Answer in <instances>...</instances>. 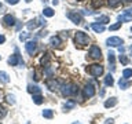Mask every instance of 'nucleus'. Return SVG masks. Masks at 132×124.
<instances>
[{"label":"nucleus","mask_w":132,"mask_h":124,"mask_svg":"<svg viewBox=\"0 0 132 124\" xmlns=\"http://www.w3.org/2000/svg\"><path fill=\"white\" fill-rule=\"evenodd\" d=\"M74 41L78 45H87L89 43V37L85 35L84 32H77L76 36H74Z\"/></svg>","instance_id":"1"},{"label":"nucleus","mask_w":132,"mask_h":124,"mask_svg":"<svg viewBox=\"0 0 132 124\" xmlns=\"http://www.w3.org/2000/svg\"><path fill=\"white\" fill-rule=\"evenodd\" d=\"M61 91H62V94H63V97H70V95H74V94L78 92L77 87L73 86V84H65L61 88Z\"/></svg>","instance_id":"2"},{"label":"nucleus","mask_w":132,"mask_h":124,"mask_svg":"<svg viewBox=\"0 0 132 124\" xmlns=\"http://www.w3.org/2000/svg\"><path fill=\"white\" fill-rule=\"evenodd\" d=\"M87 70H88V73L91 74V76L99 77V76L103 73V66H102V65H91Z\"/></svg>","instance_id":"3"},{"label":"nucleus","mask_w":132,"mask_h":124,"mask_svg":"<svg viewBox=\"0 0 132 124\" xmlns=\"http://www.w3.org/2000/svg\"><path fill=\"white\" fill-rule=\"evenodd\" d=\"M66 15H68V18L74 24H81L82 22V17H81L80 12H77V11H69Z\"/></svg>","instance_id":"4"},{"label":"nucleus","mask_w":132,"mask_h":124,"mask_svg":"<svg viewBox=\"0 0 132 124\" xmlns=\"http://www.w3.org/2000/svg\"><path fill=\"white\" fill-rule=\"evenodd\" d=\"M8 64L11 66H19V65H23V61L19 57V54H15V55H11L8 58Z\"/></svg>","instance_id":"5"},{"label":"nucleus","mask_w":132,"mask_h":124,"mask_svg":"<svg viewBox=\"0 0 132 124\" xmlns=\"http://www.w3.org/2000/svg\"><path fill=\"white\" fill-rule=\"evenodd\" d=\"M89 57L94 58V59H101V57H102L101 48H99L98 45H92V47L89 48Z\"/></svg>","instance_id":"6"},{"label":"nucleus","mask_w":132,"mask_h":124,"mask_svg":"<svg viewBox=\"0 0 132 124\" xmlns=\"http://www.w3.org/2000/svg\"><path fill=\"white\" fill-rule=\"evenodd\" d=\"M82 94H84V98H91V97H94L95 95V87L91 84H87L84 87V91H82Z\"/></svg>","instance_id":"7"},{"label":"nucleus","mask_w":132,"mask_h":124,"mask_svg":"<svg viewBox=\"0 0 132 124\" xmlns=\"http://www.w3.org/2000/svg\"><path fill=\"white\" fill-rule=\"evenodd\" d=\"M131 19H132V8L125 10V11H124V14H121L118 17L120 22H127V21H131Z\"/></svg>","instance_id":"8"},{"label":"nucleus","mask_w":132,"mask_h":124,"mask_svg":"<svg viewBox=\"0 0 132 124\" xmlns=\"http://www.w3.org/2000/svg\"><path fill=\"white\" fill-rule=\"evenodd\" d=\"M106 43L110 47H120V45H122V40L120 37H110V39H107Z\"/></svg>","instance_id":"9"},{"label":"nucleus","mask_w":132,"mask_h":124,"mask_svg":"<svg viewBox=\"0 0 132 124\" xmlns=\"http://www.w3.org/2000/svg\"><path fill=\"white\" fill-rule=\"evenodd\" d=\"M25 48H26V51L28 54H30V55H33V54L36 52V50H37V43L36 41H28L26 44H25Z\"/></svg>","instance_id":"10"},{"label":"nucleus","mask_w":132,"mask_h":124,"mask_svg":"<svg viewBox=\"0 0 132 124\" xmlns=\"http://www.w3.org/2000/svg\"><path fill=\"white\" fill-rule=\"evenodd\" d=\"M47 87L51 91H55V90L59 88V83H58L55 79H50V80H47Z\"/></svg>","instance_id":"11"},{"label":"nucleus","mask_w":132,"mask_h":124,"mask_svg":"<svg viewBox=\"0 0 132 124\" xmlns=\"http://www.w3.org/2000/svg\"><path fill=\"white\" fill-rule=\"evenodd\" d=\"M3 22H4V25H6V26H12V25H15V18H14L11 14H7V15L3 18Z\"/></svg>","instance_id":"12"},{"label":"nucleus","mask_w":132,"mask_h":124,"mask_svg":"<svg viewBox=\"0 0 132 124\" xmlns=\"http://www.w3.org/2000/svg\"><path fill=\"white\" fill-rule=\"evenodd\" d=\"M50 44H51L52 47L59 48V47H61V39H59L58 36H52V37H51V40H50Z\"/></svg>","instance_id":"13"},{"label":"nucleus","mask_w":132,"mask_h":124,"mask_svg":"<svg viewBox=\"0 0 132 124\" xmlns=\"http://www.w3.org/2000/svg\"><path fill=\"white\" fill-rule=\"evenodd\" d=\"M118 84H120V87H121V88L122 90H127L128 88V87H129L131 86V83L129 81H128V79H120V81H118Z\"/></svg>","instance_id":"14"},{"label":"nucleus","mask_w":132,"mask_h":124,"mask_svg":"<svg viewBox=\"0 0 132 124\" xmlns=\"http://www.w3.org/2000/svg\"><path fill=\"white\" fill-rule=\"evenodd\" d=\"M39 25L40 24H39V21H37V19H32V21H29V22L26 24V26H28L29 30H32V29H36Z\"/></svg>","instance_id":"15"},{"label":"nucleus","mask_w":132,"mask_h":124,"mask_svg":"<svg viewBox=\"0 0 132 124\" xmlns=\"http://www.w3.org/2000/svg\"><path fill=\"white\" fill-rule=\"evenodd\" d=\"M91 28H92L96 33H102L103 30H105V26H103V25H99V24H92Z\"/></svg>","instance_id":"16"},{"label":"nucleus","mask_w":132,"mask_h":124,"mask_svg":"<svg viewBox=\"0 0 132 124\" xmlns=\"http://www.w3.org/2000/svg\"><path fill=\"white\" fill-rule=\"evenodd\" d=\"M43 97H41L40 94H33V102L36 103V105H41V103H43Z\"/></svg>","instance_id":"17"},{"label":"nucleus","mask_w":132,"mask_h":124,"mask_svg":"<svg viewBox=\"0 0 132 124\" xmlns=\"http://www.w3.org/2000/svg\"><path fill=\"white\" fill-rule=\"evenodd\" d=\"M116 105H117V99H116V98H110L109 101L105 102V106H106V107H113V106H116Z\"/></svg>","instance_id":"18"},{"label":"nucleus","mask_w":132,"mask_h":124,"mask_svg":"<svg viewBox=\"0 0 132 124\" xmlns=\"http://www.w3.org/2000/svg\"><path fill=\"white\" fill-rule=\"evenodd\" d=\"M28 91H29V92H32V94H40L41 92V90L37 86H29L28 87Z\"/></svg>","instance_id":"19"},{"label":"nucleus","mask_w":132,"mask_h":124,"mask_svg":"<svg viewBox=\"0 0 132 124\" xmlns=\"http://www.w3.org/2000/svg\"><path fill=\"white\" fill-rule=\"evenodd\" d=\"M0 81L8 83V81H10V76H8L6 72H0Z\"/></svg>","instance_id":"20"},{"label":"nucleus","mask_w":132,"mask_h":124,"mask_svg":"<svg viewBox=\"0 0 132 124\" xmlns=\"http://www.w3.org/2000/svg\"><path fill=\"white\" fill-rule=\"evenodd\" d=\"M107 4H109V7L114 8V7H117L121 4V0H107Z\"/></svg>","instance_id":"21"},{"label":"nucleus","mask_w":132,"mask_h":124,"mask_svg":"<svg viewBox=\"0 0 132 124\" xmlns=\"http://www.w3.org/2000/svg\"><path fill=\"white\" fill-rule=\"evenodd\" d=\"M109 62H110V68H111V72H113L116 66H114V52H111V51L109 52Z\"/></svg>","instance_id":"22"},{"label":"nucleus","mask_w":132,"mask_h":124,"mask_svg":"<svg viewBox=\"0 0 132 124\" xmlns=\"http://www.w3.org/2000/svg\"><path fill=\"white\" fill-rule=\"evenodd\" d=\"M113 83H114L113 76H111V74L109 73V74L106 76V79H105V84H106V86H113Z\"/></svg>","instance_id":"23"},{"label":"nucleus","mask_w":132,"mask_h":124,"mask_svg":"<svg viewBox=\"0 0 132 124\" xmlns=\"http://www.w3.org/2000/svg\"><path fill=\"white\" fill-rule=\"evenodd\" d=\"M43 116H44L45 119H52L54 113H52L51 109H45V110H43Z\"/></svg>","instance_id":"24"},{"label":"nucleus","mask_w":132,"mask_h":124,"mask_svg":"<svg viewBox=\"0 0 132 124\" xmlns=\"http://www.w3.org/2000/svg\"><path fill=\"white\" fill-rule=\"evenodd\" d=\"M55 12H54V10L52 8H44V11H43V15H45V17H52Z\"/></svg>","instance_id":"25"},{"label":"nucleus","mask_w":132,"mask_h":124,"mask_svg":"<svg viewBox=\"0 0 132 124\" xmlns=\"http://www.w3.org/2000/svg\"><path fill=\"white\" fill-rule=\"evenodd\" d=\"M122 77L124 79H129V77H132V69H125L122 72Z\"/></svg>","instance_id":"26"},{"label":"nucleus","mask_w":132,"mask_h":124,"mask_svg":"<svg viewBox=\"0 0 132 124\" xmlns=\"http://www.w3.org/2000/svg\"><path fill=\"white\" fill-rule=\"evenodd\" d=\"M74 105H76V103H74L73 101H69L68 103H65L63 109H65V110H69V109H72V107H74Z\"/></svg>","instance_id":"27"},{"label":"nucleus","mask_w":132,"mask_h":124,"mask_svg":"<svg viewBox=\"0 0 132 124\" xmlns=\"http://www.w3.org/2000/svg\"><path fill=\"white\" fill-rule=\"evenodd\" d=\"M98 22H101V25H103V24H107V22H109V17H106V15L101 17V18H98Z\"/></svg>","instance_id":"28"},{"label":"nucleus","mask_w":132,"mask_h":124,"mask_svg":"<svg viewBox=\"0 0 132 124\" xmlns=\"http://www.w3.org/2000/svg\"><path fill=\"white\" fill-rule=\"evenodd\" d=\"M120 62H121L122 65H128V62H129V59L125 57V55H120Z\"/></svg>","instance_id":"29"},{"label":"nucleus","mask_w":132,"mask_h":124,"mask_svg":"<svg viewBox=\"0 0 132 124\" xmlns=\"http://www.w3.org/2000/svg\"><path fill=\"white\" fill-rule=\"evenodd\" d=\"M91 3H92V6H94L95 8H98V7L102 6V2H101V0H91Z\"/></svg>","instance_id":"30"},{"label":"nucleus","mask_w":132,"mask_h":124,"mask_svg":"<svg viewBox=\"0 0 132 124\" xmlns=\"http://www.w3.org/2000/svg\"><path fill=\"white\" fill-rule=\"evenodd\" d=\"M7 101H8V103L14 105V103H15V98H14V95H8V97H7Z\"/></svg>","instance_id":"31"},{"label":"nucleus","mask_w":132,"mask_h":124,"mask_svg":"<svg viewBox=\"0 0 132 124\" xmlns=\"http://www.w3.org/2000/svg\"><path fill=\"white\" fill-rule=\"evenodd\" d=\"M121 26V22H117V24H114V25H111L110 26V30H117V29Z\"/></svg>","instance_id":"32"},{"label":"nucleus","mask_w":132,"mask_h":124,"mask_svg":"<svg viewBox=\"0 0 132 124\" xmlns=\"http://www.w3.org/2000/svg\"><path fill=\"white\" fill-rule=\"evenodd\" d=\"M52 73H54L52 68H50V66H47V69H45V74H47V76H51Z\"/></svg>","instance_id":"33"},{"label":"nucleus","mask_w":132,"mask_h":124,"mask_svg":"<svg viewBox=\"0 0 132 124\" xmlns=\"http://www.w3.org/2000/svg\"><path fill=\"white\" fill-rule=\"evenodd\" d=\"M26 37H28V33H21V35H19V40L23 41V40H26Z\"/></svg>","instance_id":"34"},{"label":"nucleus","mask_w":132,"mask_h":124,"mask_svg":"<svg viewBox=\"0 0 132 124\" xmlns=\"http://www.w3.org/2000/svg\"><path fill=\"white\" fill-rule=\"evenodd\" d=\"M6 2H7L8 4H16V3L19 2V0H6Z\"/></svg>","instance_id":"35"},{"label":"nucleus","mask_w":132,"mask_h":124,"mask_svg":"<svg viewBox=\"0 0 132 124\" xmlns=\"http://www.w3.org/2000/svg\"><path fill=\"white\" fill-rule=\"evenodd\" d=\"M4 114H6V110H4L3 107H0V117H3Z\"/></svg>","instance_id":"36"},{"label":"nucleus","mask_w":132,"mask_h":124,"mask_svg":"<svg viewBox=\"0 0 132 124\" xmlns=\"http://www.w3.org/2000/svg\"><path fill=\"white\" fill-rule=\"evenodd\" d=\"M4 41H6V37H4L3 35H0V44H2V43H4Z\"/></svg>","instance_id":"37"},{"label":"nucleus","mask_w":132,"mask_h":124,"mask_svg":"<svg viewBox=\"0 0 132 124\" xmlns=\"http://www.w3.org/2000/svg\"><path fill=\"white\" fill-rule=\"evenodd\" d=\"M106 124H113V120H107Z\"/></svg>","instance_id":"38"},{"label":"nucleus","mask_w":132,"mask_h":124,"mask_svg":"<svg viewBox=\"0 0 132 124\" xmlns=\"http://www.w3.org/2000/svg\"><path fill=\"white\" fill-rule=\"evenodd\" d=\"M52 3H54V6H56V4H58V0H52Z\"/></svg>","instance_id":"39"},{"label":"nucleus","mask_w":132,"mask_h":124,"mask_svg":"<svg viewBox=\"0 0 132 124\" xmlns=\"http://www.w3.org/2000/svg\"><path fill=\"white\" fill-rule=\"evenodd\" d=\"M25 2H26V3H30V2H32V0H25Z\"/></svg>","instance_id":"40"},{"label":"nucleus","mask_w":132,"mask_h":124,"mask_svg":"<svg viewBox=\"0 0 132 124\" xmlns=\"http://www.w3.org/2000/svg\"><path fill=\"white\" fill-rule=\"evenodd\" d=\"M0 99H2V91H0Z\"/></svg>","instance_id":"41"},{"label":"nucleus","mask_w":132,"mask_h":124,"mask_svg":"<svg viewBox=\"0 0 132 124\" xmlns=\"http://www.w3.org/2000/svg\"><path fill=\"white\" fill-rule=\"evenodd\" d=\"M73 124H81V123H78V121H77V123H73Z\"/></svg>","instance_id":"42"},{"label":"nucleus","mask_w":132,"mask_h":124,"mask_svg":"<svg viewBox=\"0 0 132 124\" xmlns=\"http://www.w3.org/2000/svg\"><path fill=\"white\" fill-rule=\"evenodd\" d=\"M131 54H132V45H131Z\"/></svg>","instance_id":"43"},{"label":"nucleus","mask_w":132,"mask_h":124,"mask_svg":"<svg viewBox=\"0 0 132 124\" xmlns=\"http://www.w3.org/2000/svg\"><path fill=\"white\" fill-rule=\"evenodd\" d=\"M125 2H132V0H125Z\"/></svg>","instance_id":"44"},{"label":"nucleus","mask_w":132,"mask_h":124,"mask_svg":"<svg viewBox=\"0 0 132 124\" xmlns=\"http://www.w3.org/2000/svg\"><path fill=\"white\" fill-rule=\"evenodd\" d=\"M43 2H47V0H43Z\"/></svg>","instance_id":"45"},{"label":"nucleus","mask_w":132,"mask_h":124,"mask_svg":"<svg viewBox=\"0 0 132 124\" xmlns=\"http://www.w3.org/2000/svg\"><path fill=\"white\" fill-rule=\"evenodd\" d=\"M0 8H2V4H0Z\"/></svg>","instance_id":"46"},{"label":"nucleus","mask_w":132,"mask_h":124,"mask_svg":"<svg viewBox=\"0 0 132 124\" xmlns=\"http://www.w3.org/2000/svg\"><path fill=\"white\" fill-rule=\"evenodd\" d=\"M0 59H2V55H0Z\"/></svg>","instance_id":"47"},{"label":"nucleus","mask_w":132,"mask_h":124,"mask_svg":"<svg viewBox=\"0 0 132 124\" xmlns=\"http://www.w3.org/2000/svg\"><path fill=\"white\" fill-rule=\"evenodd\" d=\"M78 2H82V0H78Z\"/></svg>","instance_id":"48"},{"label":"nucleus","mask_w":132,"mask_h":124,"mask_svg":"<svg viewBox=\"0 0 132 124\" xmlns=\"http://www.w3.org/2000/svg\"><path fill=\"white\" fill-rule=\"evenodd\" d=\"M131 32H132V28H131Z\"/></svg>","instance_id":"49"}]
</instances>
